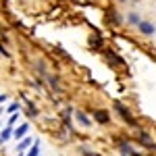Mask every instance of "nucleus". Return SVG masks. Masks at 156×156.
<instances>
[{
  "label": "nucleus",
  "mask_w": 156,
  "mask_h": 156,
  "mask_svg": "<svg viewBox=\"0 0 156 156\" xmlns=\"http://www.w3.org/2000/svg\"><path fill=\"white\" fill-rule=\"evenodd\" d=\"M137 29H140V34H144V36H154V31H156L154 23H150V21H142V23L137 25Z\"/></svg>",
  "instance_id": "obj_1"
},
{
  "label": "nucleus",
  "mask_w": 156,
  "mask_h": 156,
  "mask_svg": "<svg viewBox=\"0 0 156 156\" xmlns=\"http://www.w3.org/2000/svg\"><path fill=\"white\" fill-rule=\"evenodd\" d=\"M115 106H117V110H119L121 115H123V117H125V121H127V123H133L131 115H129V112H127V108L123 106V104H119V102H117V104H115Z\"/></svg>",
  "instance_id": "obj_2"
},
{
  "label": "nucleus",
  "mask_w": 156,
  "mask_h": 156,
  "mask_svg": "<svg viewBox=\"0 0 156 156\" xmlns=\"http://www.w3.org/2000/svg\"><path fill=\"white\" fill-rule=\"evenodd\" d=\"M127 23H129V25H140V23H142V19H140L137 12H129V15H127Z\"/></svg>",
  "instance_id": "obj_3"
},
{
  "label": "nucleus",
  "mask_w": 156,
  "mask_h": 156,
  "mask_svg": "<svg viewBox=\"0 0 156 156\" xmlns=\"http://www.w3.org/2000/svg\"><path fill=\"white\" fill-rule=\"evenodd\" d=\"M94 117H96L98 123H108V112H106V110H96Z\"/></svg>",
  "instance_id": "obj_4"
},
{
  "label": "nucleus",
  "mask_w": 156,
  "mask_h": 156,
  "mask_svg": "<svg viewBox=\"0 0 156 156\" xmlns=\"http://www.w3.org/2000/svg\"><path fill=\"white\" fill-rule=\"evenodd\" d=\"M77 121H79L81 125H92V121L87 119V117H85V112H81V110L77 112Z\"/></svg>",
  "instance_id": "obj_5"
},
{
  "label": "nucleus",
  "mask_w": 156,
  "mask_h": 156,
  "mask_svg": "<svg viewBox=\"0 0 156 156\" xmlns=\"http://www.w3.org/2000/svg\"><path fill=\"white\" fill-rule=\"evenodd\" d=\"M25 131H27V125H23V127H21V129H19V131H17V135H23Z\"/></svg>",
  "instance_id": "obj_6"
}]
</instances>
